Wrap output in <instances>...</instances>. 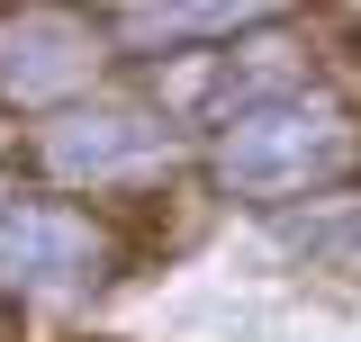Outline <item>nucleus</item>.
Instances as JSON below:
<instances>
[{"instance_id": "0eeeda50", "label": "nucleus", "mask_w": 361, "mask_h": 342, "mask_svg": "<svg viewBox=\"0 0 361 342\" xmlns=\"http://www.w3.org/2000/svg\"><path fill=\"white\" fill-rule=\"evenodd\" d=\"M9 334H18V315H9V306H0V342H9Z\"/></svg>"}, {"instance_id": "423d86ee", "label": "nucleus", "mask_w": 361, "mask_h": 342, "mask_svg": "<svg viewBox=\"0 0 361 342\" xmlns=\"http://www.w3.org/2000/svg\"><path fill=\"white\" fill-rule=\"evenodd\" d=\"M271 27V9H199V0H163V9H109V37L127 45H163V54H190V45H235Z\"/></svg>"}, {"instance_id": "f03ea898", "label": "nucleus", "mask_w": 361, "mask_h": 342, "mask_svg": "<svg viewBox=\"0 0 361 342\" xmlns=\"http://www.w3.org/2000/svg\"><path fill=\"white\" fill-rule=\"evenodd\" d=\"M154 108H163V127H235V118H253V108H280V99H298L307 90V45L289 37L280 18L253 27V37L235 45H190V54H154Z\"/></svg>"}, {"instance_id": "39448f33", "label": "nucleus", "mask_w": 361, "mask_h": 342, "mask_svg": "<svg viewBox=\"0 0 361 342\" xmlns=\"http://www.w3.org/2000/svg\"><path fill=\"white\" fill-rule=\"evenodd\" d=\"M0 270L9 289H82V279H109L118 270V234L82 208H9L0 216Z\"/></svg>"}, {"instance_id": "7ed1b4c3", "label": "nucleus", "mask_w": 361, "mask_h": 342, "mask_svg": "<svg viewBox=\"0 0 361 342\" xmlns=\"http://www.w3.org/2000/svg\"><path fill=\"white\" fill-rule=\"evenodd\" d=\"M99 45H109V18H73V9H18V18H0V108L63 118L99 82Z\"/></svg>"}, {"instance_id": "20e7f679", "label": "nucleus", "mask_w": 361, "mask_h": 342, "mask_svg": "<svg viewBox=\"0 0 361 342\" xmlns=\"http://www.w3.org/2000/svg\"><path fill=\"white\" fill-rule=\"evenodd\" d=\"M163 118L154 108H63V118H45L37 144H27V163L45 180H63V189H99V180H127L163 153Z\"/></svg>"}, {"instance_id": "f257e3e1", "label": "nucleus", "mask_w": 361, "mask_h": 342, "mask_svg": "<svg viewBox=\"0 0 361 342\" xmlns=\"http://www.w3.org/2000/svg\"><path fill=\"white\" fill-rule=\"evenodd\" d=\"M226 198L244 208H289V198H325V189H353L361 180V108L353 99H325L298 90L280 108H253L217 135L208 153Z\"/></svg>"}]
</instances>
